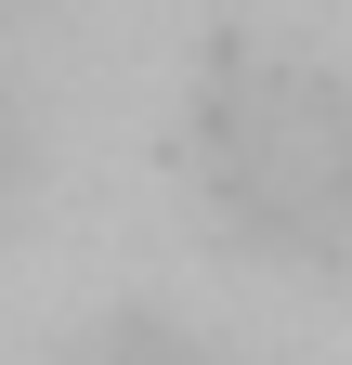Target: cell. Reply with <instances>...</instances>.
<instances>
[{
	"label": "cell",
	"mask_w": 352,
	"mask_h": 365,
	"mask_svg": "<svg viewBox=\"0 0 352 365\" xmlns=\"http://www.w3.org/2000/svg\"><path fill=\"white\" fill-rule=\"evenodd\" d=\"M26 170H39V144H26V105L0 91V222L26 209Z\"/></svg>",
	"instance_id": "obj_3"
},
{
	"label": "cell",
	"mask_w": 352,
	"mask_h": 365,
	"mask_svg": "<svg viewBox=\"0 0 352 365\" xmlns=\"http://www.w3.org/2000/svg\"><path fill=\"white\" fill-rule=\"evenodd\" d=\"M196 196L261 261H352V78L248 53L196 105Z\"/></svg>",
	"instance_id": "obj_1"
},
{
	"label": "cell",
	"mask_w": 352,
	"mask_h": 365,
	"mask_svg": "<svg viewBox=\"0 0 352 365\" xmlns=\"http://www.w3.org/2000/svg\"><path fill=\"white\" fill-rule=\"evenodd\" d=\"M39 365H222L183 313H144V300H118V313H78V327L39 352Z\"/></svg>",
	"instance_id": "obj_2"
}]
</instances>
